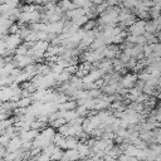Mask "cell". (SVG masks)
Returning <instances> with one entry per match:
<instances>
[{"mask_svg": "<svg viewBox=\"0 0 161 161\" xmlns=\"http://www.w3.org/2000/svg\"><path fill=\"white\" fill-rule=\"evenodd\" d=\"M72 77H73V75H72L67 69H64L60 74L57 75V83H68V80H70Z\"/></svg>", "mask_w": 161, "mask_h": 161, "instance_id": "13", "label": "cell"}, {"mask_svg": "<svg viewBox=\"0 0 161 161\" xmlns=\"http://www.w3.org/2000/svg\"><path fill=\"white\" fill-rule=\"evenodd\" d=\"M21 147H23V140L20 138V136H15L14 138H11L6 150L8 152H16V151H20Z\"/></svg>", "mask_w": 161, "mask_h": 161, "instance_id": "7", "label": "cell"}, {"mask_svg": "<svg viewBox=\"0 0 161 161\" xmlns=\"http://www.w3.org/2000/svg\"><path fill=\"white\" fill-rule=\"evenodd\" d=\"M18 108H29L33 104V99L31 97H26V98H21L19 102H16Z\"/></svg>", "mask_w": 161, "mask_h": 161, "instance_id": "16", "label": "cell"}, {"mask_svg": "<svg viewBox=\"0 0 161 161\" xmlns=\"http://www.w3.org/2000/svg\"><path fill=\"white\" fill-rule=\"evenodd\" d=\"M30 127H31V130H36V131H39L40 128H42V130H44V128H45V123H43V122L38 121V119H34V121L31 122Z\"/></svg>", "mask_w": 161, "mask_h": 161, "instance_id": "21", "label": "cell"}, {"mask_svg": "<svg viewBox=\"0 0 161 161\" xmlns=\"http://www.w3.org/2000/svg\"><path fill=\"white\" fill-rule=\"evenodd\" d=\"M96 25H97V21H94V20H88V23L84 25V30L86 31H91V30H94L96 29Z\"/></svg>", "mask_w": 161, "mask_h": 161, "instance_id": "26", "label": "cell"}, {"mask_svg": "<svg viewBox=\"0 0 161 161\" xmlns=\"http://www.w3.org/2000/svg\"><path fill=\"white\" fill-rule=\"evenodd\" d=\"M158 111H161V101H160V103H158Z\"/></svg>", "mask_w": 161, "mask_h": 161, "instance_id": "29", "label": "cell"}, {"mask_svg": "<svg viewBox=\"0 0 161 161\" xmlns=\"http://www.w3.org/2000/svg\"><path fill=\"white\" fill-rule=\"evenodd\" d=\"M30 161H38V160H36V158H31Z\"/></svg>", "mask_w": 161, "mask_h": 161, "instance_id": "30", "label": "cell"}, {"mask_svg": "<svg viewBox=\"0 0 161 161\" xmlns=\"http://www.w3.org/2000/svg\"><path fill=\"white\" fill-rule=\"evenodd\" d=\"M78 107V103L75 101H67L62 104H58V111L67 112V111H74Z\"/></svg>", "mask_w": 161, "mask_h": 161, "instance_id": "11", "label": "cell"}, {"mask_svg": "<svg viewBox=\"0 0 161 161\" xmlns=\"http://www.w3.org/2000/svg\"><path fill=\"white\" fill-rule=\"evenodd\" d=\"M118 54V45H107L104 49V57L106 59H114V57Z\"/></svg>", "mask_w": 161, "mask_h": 161, "instance_id": "10", "label": "cell"}, {"mask_svg": "<svg viewBox=\"0 0 161 161\" xmlns=\"http://www.w3.org/2000/svg\"><path fill=\"white\" fill-rule=\"evenodd\" d=\"M156 97H157V98H158V99L161 101V89L158 91V93H157V96H156Z\"/></svg>", "mask_w": 161, "mask_h": 161, "instance_id": "28", "label": "cell"}, {"mask_svg": "<svg viewBox=\"0 0 161 161\" xmlns=\"http://www.w3.org/2000/svg\"><path fill=\"white\" fill-rule=\"evenodd\" d=\"M48 89H36L33 94H31V99L35 101V102H40L47 94H48Z\"/></svg>", "mask_w": 161, "mask_h": 161, "instance_id": "14", "label": "cell"}, {"mask_svg": "<svg viewBox=\"0 0 161 161\" xmlns=\"http://www.w3.org/2000/svg\"><path fill=\"white\" fill-rule=\"evenodd\" d=\"M135 13H136V15L140 18V20H146V19H148V18H150V11H146V10L136 11V10H135Z\"/></svg>", "mask_w": 161, "mask_h": 161, "instance_id": "25", "label": "cell"}, {"mask_svg": "<svg viewBox=\"0 0 161 161\" xmlns=\"http://www.w3.org/2000/svg\"><path fill=\"white\" fill-rule=\"evenodd\" d=\"M128 33H130V35H133V36L145 35V33H146V20H136V23L131 28H128Z\"/></svg>", "mask_w": 161, "mask_h": 161, "instance_id": "4", "label": "cell"}, {"mask_svg": "<svg viewBox=\"0 0 161 161\" xmlns=\"http://www.w3.org/2000/svg\"><path fill=\"white\" fill-rule=\"evenodd\" d=\"M75 111H77V113H78V116H79V117L89 116V111H88L84 106H78V107L75 108ZM84 118H86V117H84Z\"/></svg>", "mask_w": 161, "mask_h": 161, "instance_id": "23", "label": "cell"}, {"mask_svg": "<svg viewBox=\"0 0 161 161\" xmlns=\"http://www.w3.org/2000/svg\"><path fill=\"white\" fill-rule=\"evenodd\" d=\"M67 123V121L64 119V118H58V119H55V121H53V122H50V127H53V128H60L62 126H64Z\"/></svg>", "mask_w": 161, "mask_h": 161, "instance_id": "19", "label": "cell"}, {"mask_svg": "<svg viewBox=\"0 0 161 161\" xmlns=\"http://www.w3.org/2000/svg\"><path fill=\"white\" fill-rule=\"evenodd\" d=\"M151 78H152V75H151L150 73H147L146 70H143L142 73L138 74V80H142V82H145V83H147Z\"/></svg>", "mask_w": 161, "mask_h": 161, "instance_id": "24", "label": "cell"}, {"mask_svg": "<svg viewBox=\"0 0 161 161\" xmlns=\"http://www.w3.org/2000/svg\"><path fill=\"white\" fill-rule=\"evenodd\" d=\"M79 116H78V113H77V111L74 109V111H67V112H63V118L67 121V123H69L70 121H73V119H75V118H78Z\"/></svg>", "mask_w": 161, "mask_h": 161, "instance_id": "17", "label": "cell"}, {"mask_svg": "<svg viewBox=\"0 0 161 161\" xmlns=\"http://www.w3.org/2000/svg\"><path fill=\"white\" fill-rule=\"evenodd\" d=\"M116 161H119V160H116Z\"/></svg>", "mask_w": 161, "mask_h": 161, "instance_id": "31", "label": "cell"}, {"mask_svg": "<svg viewBox=\"0 0 161 161\" xmlns=\"http://www.w3.org/2000/svg\"><path fill=\"white\" fill-rule=\"evenodd\" d=\"M137 79H138V74H136V73H127V74H125L121 78L119 83H121V87L122 88L131 89V88H133L136 86Z\"/></svg>", "mask_w": 161, "mask_h": 161, "instance_id": "3", "label": "cell"}, {"mask_svg": "<svg viewBox=\"0 0 161 161\" xmlns=\"http://www.w3.org/2000/svg\"><path fill=\"white\" fill-rule=\"evenodd\" d=\"M63 155H64V152L62 151V148H59V147H58V148L55 150V152L50 156V158H52L53 161H60V160L63 158Z\"/></svg>", "mask_w": 161, "mask_h": 161, "instance_id": "20", "label": "cell"}, {"mask_svg": "<svg viewBox=\"0 0 161 161\" xmlns=\"http://www.w3.org/2000/svg\"><path fill=\"white\" fill-rule=\"evenodd\" d=\"M65 138H67V137H64L63 135L57 133L55 137H54V140H53V143H54L57 147H59V148H65Z\"/></svg>", "mask_w": 161, "mask_h": 161, "instance_id": "15", "label": "cell"}, {"mask_svg": "<svg viewBox=\"0 0 161 161\" xmlns=\"http://www.w3.org/2000/svg\"><path fill=\"white\" fill-rule=\"evenodd\" d=\"M1 40H5L6 43V47L9 50H16L18 47H20L23 43H21V36L19 34H9L8 36L5 38H1Z\"/></svg>", "mask_w": 161, "mask_h": 161, "instance_id": "2", "label": "cell"}, {"mask_svg": "<svg viewBox=\"0 0 161 161\" xmlns=\"http://www.w3.org/2000/svg\"><path fill=\"white\" fill-rule=\"evenodd\" d=\"M34 59L30 55H14L13 58V63L15 64L16 68H26L28 65L33 64Z\"/></svg>", "mask_w": 161, "mask_h": 161, "instance_id": "5", "label": "cell"}, {"mask_svg": "<svg viewBox=\"0 0 161 161\" xmlns=\"http://www.w3.org/2000/svg\"><path fill=\"white\" fill-rule=\"evenodd\" d=\"M80 156H79V152L78 150H67L64 151V155H63V158L60 161H75V160H79Z\"/></svg>", "mask_w": 161, "mask_h": 161, "instance_id": "9", "label": "cell"}, {"mask_svg": "<svg viewBox=\"0 0 161 161\" xmlns=\"http://www.w3.org/2000/svg\"><path fill=\"white\" fill-rule=\"evenodd\" d=\"M64 24H65L64 20L57 21V23H49V24H47V33H49V34H60V33H63Z\"/></svg>", "mask_w": 161, "mask_h": 161, "instance_id": "6", "label": "cell"}, {"mask_svg": "<svg viewBox=\"0 0 161 161\" xmlns=\"http://www.w3.org/2000/svg\"><path fill=\"white\" fill-rule=\"evenodd\" d=\"M77 150H78V152H79L80 158H86V157H88V156L92 155V148H91L87 143H84V142H79Z\"/></svg>", "mask_w": 161, "mask_h": 161, "instance_id": "8", "label": "cell"}, {"mask_svg": "<svg viewBox=\"0 0 161 161\" xmlns=\"http://www.w3.org/2000/svg\"><path fill=\"white\" fill-rule=\"evenodd\" d=\"M157 31V23L156 20H148L146 21V33L155 34Z\"/></svg>", "mask_w": 161, "mask_h": 161, "instance_id": "18", "label": "cell"}, {"mask_svg": "<svg viewBox=\"0 0 161 161\" xmlns=\"http://www.w3.org/2000/svg\"><path fill=\"white\" fill-rule=\"evenodd\" d=\"M10 141H11V138H10L9 136H6V135H1V137H0V142H1V146H3V147H8V145L10 143Z\"/></svg>", "mask_w": 161, "mask_h": 161, "instance_id": "27", "label": "cell"}, {"mask_svg": "<svg viewBox=\"0 0 161 161\" xmlns=\"http://www.w3.org/2000/svg\"><path fill=\"white\" fill-rule=\"evenodd\" d=\"M118 15H119V9L117 6L108 8L103 14H101V16H99L97 23L99 25H102V26L116 25V23H118Z\"/></svg>", "mask_w": 161, "mask_h": 161, "instance_id": "1", "label": "cell"}, {"mask_svg": "<svg viewBox=\"0 0 161 161\" xmlns=\"http://www.w3.org/2000/svg\"><path fill=\"white\" fill-rule=\"evenodd\" d=\"M160 16H161V10L156 9L155 6L150 9V18H151L152 20H157Z\"/></svg>", "mask_w": 161, "mask_h": 161, "instance_id": "22", "label": "cell"}, {"mask_svg": "<svg viewBox=\"0 0 161 161\" xmlns=\"http://www.w3.org/2000/svg\"><path fill=\"white\" fill-rule=\"evenodd\" d=\"M78 138L74 136L67 137L65 138V150H75L78 147Z\"/></svg>", "mask_w": 161, "mask_h": 161, "instance_id": "12", "label": "cell"}]
</instances>
